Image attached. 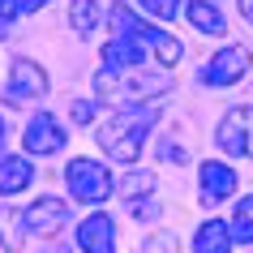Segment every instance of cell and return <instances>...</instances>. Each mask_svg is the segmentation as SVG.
Returning a JSON list of instances; mask_svg holds the SVG:
<instances>
[{
  "label": "cell",
  "mask_w": 253,
  "mask_h": 253,
  "mask_svg": "<svg viewBox=\"0 0 253 253\" xmlns=\"http://www.w3.org/2000/svg\"><path fill=\"white\" fill-rule=\"evenodd\" d=\"M112 30H116L120 39H129V43H137V47H142V52H159V60L163 65H176V60H180V56H185V47H180V43L172 39V35H163V30H155V26H146V22H137L133 17V9H129V4H112Z\"/></svg>",
  "instance_id": "obj_2"
},
{
  "label": "cell",
  "mask_w": 253,
  "mask_h": 253,
  "mask_svg": "<svg viewBox=\"0 0 253 253\" xmlns=\"http://www.w3.org/2000/svg\"><path fill=\"white\" fill-rule=\"evenodd\" d=\"M30 163L17 159V155H4L0 159V193H22V189L30 185Z\"/></svg>",
  "instance_id": "obj_13"
},
{
  "label": "cell",
  "mask_w": 253,
  "mask_h": 253,
  "mask_svg": "<svg viewBox=\"0 0 253 253\" xmlns=\"http://www.w3.org/2000/svg\"><path fill=\"white\" fill-rule=\"evenodd\" d=\"M0 146H4V125H0Z\"/></svg>",
  "instance_id": "obj_24"
},
{
  "label": "cell",
  "mask_w": 253,
  "mask_h": 253,
  "mask_svg": "<svg viewBox=\"0 0 253 253\" xmlns=\"http://www.w3.org/2000/svg\"><path fill=\"white\" fill-rule=\"evenodd\" d=\"M155 116H159V107H146V103L116 112V116L99 129V146H103L112 159H120V163H137V159H142V146H146L150 125H155Z\"/></svg>",
  "instance_id": "obj_1"
},
{
  "label": "cell",
  "mask_w": 253,
  "mask_h": 253,
  "mask_svg": "<svg viewBox=\"0 0 253 253\" xmlns=\"http://www.w3.org/2000/svg\"><path fill=\"white\" fill-rule=\"evenodd\" d=\"M43 4H47V0H17V9H22V13H39Z\"/></svg>",
  "instance_id": "obj_22"
},
{
  "label": "cell",
  "mask_w": 253,
  "mask_h": 253,
  "mask_svg": "<svg viewBox=\"0 0 253 253\" xmlns=\"http://www.w3.org/2000/svg\"><path fill=\"white\" fill-rule=\"evenodd\" d=\"M78 245H82V253H112L116 249V223L107 214H90L78 227Z\"/></svg>",
  "instance_id": "obj_9"
},
{
  "label": "cell",
  "mask_w": 253,
  "mask_h": 253,
  "mask_svg": "<svg viewBox=\"0 0 253 253\" xmlns=\"http://www.w3.org/2000/svg\"><path fill=\"white\" fill-rule=\"evenodd\" d=\"M22 142H26L30 155H56V150H65V129H60V125L43 112V116H35V120L26 125Z\"/></svg>",
  "instance_id": "obj_7"
},
{
  "label": "cell",
  "mask_w": 253,
  "mask_h": 253,
  "mask_svg": "<svg viewBox=\"0 0 253 253\" xmlns=\"http://www.w3.org/2000/svg\"><path fill=\"white\" fill-rule=\"evenodd\" d=\"M232 240L253 245V193L245 202H236V219H232Z\"/></svg>",
  "instance_id": "obj_16"
},
{
  "label": "cell",
  "mask_w": 253,
  "mask_h": 253,
  "mask_svg": "<svg viewBox=\"0 0 253 253\" xmlns=\"http://www.w3.org/2000/svg\"><path fill=\"white\" fill-rule=\"evenodd\" d=\"M17 13H22V9H17V0H0V17H4V22H13Z\"/></svg>",
  "instance_id": "obj_21"
},
{
  "label": "cell",
  "mask_w": 253,
  "mask_h": 253,
  "mask_svg": "<svg viewBox=\"0 0 253 253\" xmlns=\"http://www.w3.org/2000/svg\"><path fill=\"white\" fill-rule=\"evenodd\" d=\"M185 13H189V22H193V26H198L202 35H223V30H227V22L219 17V9H211L206 0H193Z\"/></svg>",
  "instance_id": "obj_14"
},
{
  "label": "cell",
  "mask_w": 253,
  "mask_h": 253,
  "mask_svg": "<svg viewBox=\"0 0 253 253\" xmlns=\"http://www.w3.org/2000/svg\"><path fill=\"white\" fill-rule=\"evenodd\" d=\"M103 65L107 69H137V65H146V52L129 39H112L103 47Z\"/></svg>",
  "instance_id": "obj_12"
},
{
  "label": "cell",
  "mask_w": 253,
  "mask_h": 253,
  "mask_svg": "<svg viewBox=\"0 0 253 253\" xmlns=\"http://www.w3.org/2000/svg\"><path fill=\"white\" fill-rule=\"evenodd\" d=\"M193 253H232V223H211L198 227V236H193Z\"/></svg>",
  "instance_id": "obj_11"
},
{
  "label": "cell",
  "mask_w": 253,
  "mask_h": 253,
  "mask_svg": "<svg viewBox=\"0 0 253 253\" xmlns=\"http://www.w3.org/2000/svg\"><path fill=\"white\" fill-rule=\"evenodd\" d=\"M94 26H99V4L94 0H78L73 4V30L78 35H90Z\"/></svg>",
  "instance_id": "obj_17"
},
{
  "label": "cell",
  "mask_w": 253,
  "mask_h": 253,
  "mask_svg": "<svg viewBox=\"0 0 253 253\" xmlns=\"http://www.w3.org/2000/svg\"><path fill=\"white\" fill-rule=\"evenodd\" d=\"M214 142L232 159H253V107H232L219 125Z\"/></svg>",
  "instance_id": "obj_4"
},
{
  "label": "cell",
  "mask_w": 253,
  "mask_h": 253,
  "mask_svg": "<svg viewBox=\"0 0 253 253\" xmlns=\"http://www.w3.org/2000/svg\"><path fill=\"white\" fill-rule=\"evenodd\" d=\"M142 4H146V13L163 17V22H168V17H176V0H142Z\"/></svg>",
  "instance_id": "obj_19"
},
{
  "label": "cell",
  "mask_w": 253,
  "mask_h": 253,
  "mask_svg": "<svg viewBox=\"0 0 253 253\" xmlns=\"http://www.w3.org/2000/svg\"><path fill=\"white\" fill-rule=\"evenodd\" d=\"M47 253H65V249H47Z\"/></svg>",
  "instance_id": "obj_25"
},
{
  "label": "cell",
  "mask_w": 253,
  "mask_h": 253,
  "mask_svg": "<svg viewBox=\"0 0 253 253\" xmlns=\"http://www.w3.org/2000/svg\"><path fill=\"white\" fill-rule=\"evenodd\" d=\"M69 112H73V120H90V116H94V107H90V103H78V99L69 103Z\"/></svg>",
  "instance_id": "obj_20"
},
{
  "label": "cell",
  "mask_w": 253,
  "mask_h": 253,
  "mask_svg": "<svg viewBox=\"0 0 253 253\" xmlns=\"http://www.w3.org/2000/svg\"><path fill=\"white\" fill-rule=\"evenodd\" d=\"M43 90H47V73H43L35 60L17 56L13 69H9V90H4V99H9V103H26V99H39Z\"/></svg>",
  "instance_id": "obj_5"
},
{
  "label": "cell",
  "mask_w": 253,
  "mask_h": 253,
  "mask_svg": "<svg viewBox=\"0 0 253 253\" xmlns=\"http://www.w3.org/2000/svg\"><path fill=\"white\" fill-rule=\"evenodd\" d=\"M116 189H120V198L137 202L142 193H150V189H155V176H150V172H133V176H125V180H120Z\"/></svg>",
  "instance_id": "obj_18"
},
{
  "label": "cell",
  "mask_w": 253,
  "mask_h": 253,
  "mask_svg": "<svg viewBox=\"0 0 253 253\" xmlns=\"http://www.w3.org/2000/svg\"><path fill=\"white\" fill-rule=\"evenodd\" d=\"M26 227L35 236H56L60 227H69V206L60 198H39L26 211Z\"/></svg>",
  "instance_id": "obj_6"
},
{
  "label": "cell",
  "mask_w": 253,
  "mask_h": 253,
  "mask_svg": "<svg viewBox=\"0 0 253 253\" xmlns=\"http://www.w3.org/2000/svg\"><path fill=\"white\" fill-rule=\"evenodd\" d=\"M26 214L17 211H0V240H4V249H22V240H26Z\"/></svg>",
  "instance_id": "obj_15"
},
{
  "label": "cell",
  "mask_w": 253,
  "mask_h": 253,
  "mask_svg": "<svg viewBox=\"0 0 253 253\" xmlns=\"http://www.w3.org/2000/svg\"><path fill=\"white\" fill-rule=\"evenodd\" d=\"M245 69H249V52H245V47H227V52H219L211 65H206L202 78L211 82V86H232V82L245 78Z\"/></svg>",
  "instance_id": "obj_8"
},
{
  "label": "cell",
  "mask_w": 253,
  "mask_h": 253,
  "mask_svg": "<svg viewBox=\"0 0 253 253\" xmlns=\"http://www.w3.org/2000/svg\"><path fill=\"white\" fill-rule=\"evenodd\" d=\"M69 189H73V198L78 202H103L112 198V172H107L99 159H73L69 163V172H65Z\"/></svg>",
  "instance_id": "obj_3"
},
{
  "label": "cell",
  "mask_w": 253,
  "mask_h": 253,
  "mask_svg": "<svg viewBox=\"0 0 253 253\" xmlns=\"http://www.w3.org/2000/svg\"><path fill=\"white\" fill-rule=\"evenodd\" d=\"M236 193V172L227 168V163H202V202H223V198H232Z\"/></svg>",
  "instance_id": "obj_10"
},
{
  "label": "cell",
  "mask_w": 253,
  "mask_h": 253,
  "mask_svg": "<svg viewBox=\"0 0 253 253\" xmlns=\"http://www.w3.org/2000/svg\"><path fill=\"white\" fill-rule=\"evenodd\" d=\"M240 13H245V17L253 22V0H240Z\"/></svg>",
  "instance_id": "obj_23"
}]
</instances>
